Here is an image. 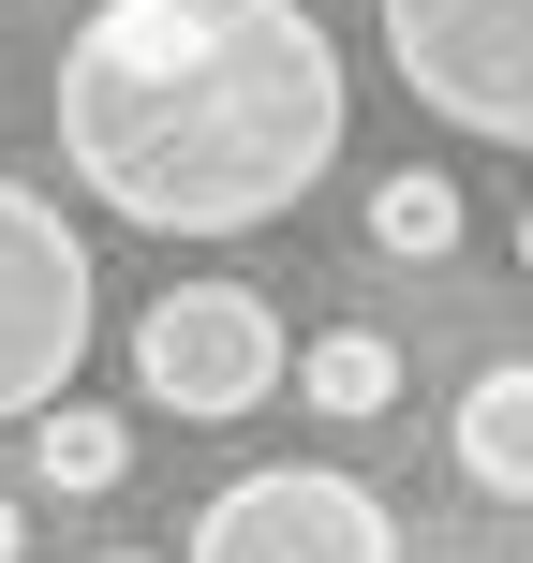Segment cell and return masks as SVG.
<instances>
[{
	"label": "cell",
	"mask_w": 533,
	"mask_h": 563,
	"mask_svg": "<svg viewBox=\"0 0 533 563\" xmlns=\"http://www.w3.org/2000/svg\"><path fill=\"white\" fill-rule=\"evenodd\" d=\"M59 178L134 238H253L311 208L356 89L311 0H89L59 30Z\"/></svg>",
	"instance_id": "1"
},
{
	"label": "cell",
	"mask_w": 533,
	"mask_h": 563,
	"mask_svg": "<svg viewBox=\"0 0 533 563\" xmlns=\"http://www.w3.org/2000/svg\"><path fill=\"white\" fill-rule=\"evenodd\" d=\"M89 327H104V282H89V238L59 223V194L0 178V430H30L45 400H75Z\"/></svg>",
	"instance_id": "2"
},
{
	"label": "cell",
	"mask_w": 533,
	"mask_h": 563,
	"mask_svg": "<svg viewBox=\"0 0 533 563\" xmlns=\"http://www.w3.org/2000/svg\"><path fill=\"white\" fill-rule=\"evenodd\" d=\"M178 563H400V519L341 460H253V475H223L193 505Z\"/></svg>",
	"instance_id": "3"
},
{
	"label": "cell",
	"mask_w": 533,
	"mask_h": 563,
	"mask_svg": "<svg viewBox=\"0 0 533 563\" xmlns=\"http://www.w3.org/2000/svg\"><path fill=\"white\" fill-rule=\"evenodd\" d=\"M281 311L253 297V282H178V297H148L134 311V400L148 416H178V430H223V416H253V400L281 386Z\"/></svg>",
	"instance_id": "4"
},
{
	"label": "cell",
	"mask_w": 533,
	"mask_h": 563,
	"mask_svg": "<svg viewBox=\"0 0 533 563\" xmlns=\"http://www.w3.org/2000/svg\"><path fill=\"white\" fill-rule=\"evenodd\" d=\"M386 59L445 134L475 148L533 134V0H386Z\"/></svg>",
	"instance_id": "5"
},
{
	"label": "cell",
	"mask_w": 533,
	"mask_h": 563,
	"mask_svg": "<svg viewBox=\"0 0 533 563\" xmlns=\"http://www.w3.org/2000/svg\"><path fill=\"white\" fill-rule=\"evenodd\" d=\"M445 445H459V475H475L489 505H533V371H519V356H489L475 386H459Z\"/></svg>",
	"instance_id": "6"
},
{
	"label": "cell",
	"mask_w": 533,
	"mask_h": 563,
	"mask_svg": "<svg viewBox=\"0 0 533 563\" xmlns=\"http://www.w3.org/2000/svg\"><path fill=\"white\" fill-rule=\"evenodd\" d=\"M119 475H134V416H89V400H45V416H30V489L104 505Z\"/></svg>",
	"instance_id": "7"
},
{
	"label": "cell",
	"mask_w": 533,
	"mask_h": 563,
	"mask_svg": "<svg viewBox=\"0 0 533 563\" xmlns=\"http://www.w3.org/2000/svg\"><path fill=\"white\" fill-rule=\"evenodd\" d=\"M459 238H475V208H459V178H430V164L370 178V253H386V267H445Z\"/></svg>",
	"instance_id": "8"
},
{
	"label": "cell",
	"mask_w": 533,
	"mask_h": 563,
	"mask_svg": "<svg viewBox=\"0 0 533 563\" xmlns=\"http://www.w3.org/2000/svg\"><path fill=\"white\" fill-rule=\"evenodd\" d=\"M281 371H297L311 416H386V400H400V341L386 327H326V341H297Z\"/></svg>",
	"instance_id": "9"
},
{
	"label": "cell",
	"mask_w": 533,
	"mask_h": 563,
	"mask_svg": "<svg viewBox=\"0 0 533 563\" xmlns=\"http://www.w3.org/2000/svg\"><path fill=\"white\" fill-rule=\"evenodd\" d=\"M15 549H30V519H15V489H0V563H15Z\"/></svg>",
	"instance_id": "10"
},
{
	"label": "cell",
	"mask_w": 533,
	"mask_h": 563,
	"mask_svg": "<svg viewBox=\"0 0 533 563\" xmlns=\"http://www.w3.org/2000/svg\"><path fill=\"white\" fill-rule=\"evenodd\" d=\"M104 563H148V549H104Z\"/></svg>",
	"instance_id": "11"
}]
</instances>
